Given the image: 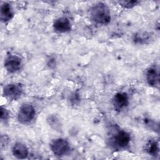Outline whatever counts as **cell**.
Wrapping results in <instances>:
<instances>
[{
	"label": "cell",
	"instance_id": "cell-1",
	"mask_svg": "<svg viewBox=\"0 0 160 160\" xmlns=\"http://www.w3.org/2000/svg\"><path fill=\"white\" fill-rule=\"evenodd\" d=\"M90 16L97 23L106 24L111 21L110 11L108 6L103 2H98L90 9Z\"/></svg>",
	"mask_w": 160,
	"mask_h": 160
},
{
	"label": "cell",
	"instance_id": "cell-4",
	"mask_svg": "<svg viewBox=\"0 0 160 160\" xmlns=\"http://www.w3.org/2000/svg\"><path fill=\"white\" fill-rule=\"evenodd\" d=\"M22 93V87L18 83L7 84L3 89V94L5 97L11 100H16Z\"/></svg>",
	"mask_w": 160,
	"mask_h": 160
},
{
	"label": "cell",
	"instance_id": "cell-8",
	"mask_svg": "<svg viewBox=\"0 0 160 160\" xmlns=\"http://www.w3.org/2000/svg\"><path fill=\"white\" fill-rule=\"evenodd\" d=\"M53 28L58 32H66L71 30V22L69 19L66 17L59 18L54 21Z\"/></svg>",
	"mask_w": 160,
	"mask_h": 160
},
{
	"label": "cell",
	"instance_id": "cell-14",
	"mask_svg": "<svg viewBox=\"0 0 160 160\" xmlns=\"http://www.w3.org/2000/svg\"><path fill=\"white\" fill-rule=\"evenodd\" d=\"M9 117V112L7 111V109H6L4 108H1V119L2 121H6L8 119Z\"/></svg>",
	"mask_w": 160,
	"mask_h": 160
},
{
	"label": "cell",
	"instance_id": "cell-9",
	"mask_svg": "<svg viewBox=\"0 0 160 160\" xmlns=\"http://www.w3.org/2000/svg\"><path fill=\"white\" fill-rule=\"evenodd\" d=\"M146 79L149 85L156 88L159 87V72L156 67H151L148 69L146 72Z\"/></svg>",
	"mask_w": 160,
	"mask_h": 160
},
{
	"label": "cell",
	"instance_id": "cell-3",
	"mask_svg": "<svg viewBox=\"0 0 160 160\" xmlns=\"http://www.w3.org/2000/svg\"><path fill=\"white\" fill-rule=\"evenodd\" d=\"M50 148L53 154L56 156H62L66 154L70 149L68 141L62 138L54 139L50 144Z\"/></svg>",
	"mask_w": 160,
	"mask_h": 160
},
{
	"label": "cell",
	"instance_id": "cell-12",
	"mask_svg": "<svg viewBox=\"0 0 160 160\" xmlns=\"http://www.w3.org/2000/svg\"><path fill=\"white\" fill-rule=\"evenodd\" d=\"M146 152L153 156H156L159 154V148L158 141H156L154 139L149 140L146 144L145 147Z\"/></svg>",
	"mask_w": 160,
	"mask_h": 160
},
{
	"label": "cell",
	"instance_id": "cell-5",
	"mask_svg": "<svg viewBox=\"0 0 160 160\" xmlns=\"http://www.w3.org/2000/svg\"><path fill=\"white\" fill-rule=\"evenodd\" d=\"M21 64V59L16 55H10L8 56L4 61V67L6 69L11 73L16 72L19 71Z\"/></svg>",
	"mask_w": 160,
	"mask_h": 160
},
{
	"label": "cell",
	"instance_id": "cell-7",
	"mask_svg": "<svg viewBox=\"0 0 160 160\" xmlns=\"http://www.w3.org/2000/svg\"><path fill=\"white\" fill-rule=\"evenodd\" d=\"M131 140L130 135L128 132L124 131H118L113 138V142L115 145L120 148L126 147Z\"/></svg>",
	"mask_w": 160,
	"mask_h": 160
},
{
	"label": "cell",
	"instance_id": "cell-2",
	"mask_svg": "<svg viewBox=\"0 0 160 160\" xmlns=\"http://www.w3.org/2000/svg\"><path fill=\"white\" fill-rule=\"evenodd\" d=\"M36 111L34 107L29 104H22L18 113V121L23 124L30 123L34 118Z\"/></svg>",
	"mask_w": 160,
	"mask_h": 160
},
{
	"label": "cell",
	"instance_id": "cell-10",
	"mask_svg": "<svg viewBox=\"0 0 160 160\" xmlns=\"http://www.w3.org/2000/svg\"><path fill=\"white\" fill-rule=\"evenodd\" d=\"M13 155L18 159H25L28 156V149L27 147L21 142H16L12 148Z\"/></svg>",
	"mask_w": 160,
	"mask_h": 160
},
{
	"label": "cell",
	"instance_id": "cell-6",
	"mask_svg": "<svg viewBox=\"0 0 160 160\" xmlns=\"http://www.w3.org/2000/svg\"><path fill=\"white\" fill-rule=\"evenodd\" d=\"M114 108L117 111H121L128 104V97L126 93L119 92L116 93L112 99Z\"/></svg>",
	"mask_w": 160,
	"mask_h": 160
},
{
	"label": "cell",
	"instance_id": "cell-11",
	"mask_svg": "<svg viewBox=\"0 0 160 160\" xmlns=\"http://www.w3.org/2000/svg\"><path fill=\"white\" fill-rule=\"evenodd\" d=\"M1 20L3 22L10 21L13 17V11L11 5L8 2H4L1 6Z\"/></svg>",
	"mask_w": 160,
	"mask_h": 160
},
{
	"label": "cell",
	"instance_id": "cell-13",
	"mask_svg": "<svg viewBox=\"0 0 160 160\" xmlns=\"http://www.w3.org/2000/svg\"><path fill=\"white\" fill-rule=\"evenodd\" d=\"M139 2L137 1H119V3L124 8H131L136 6Z\"/></svg>",
	"mask_w": 160,
	"mask_h": 160
}]
</instances>
